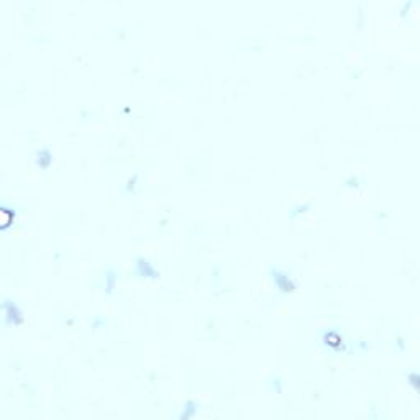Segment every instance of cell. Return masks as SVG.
<instances>
[{
  "label": "cell",
  "mask_w": 420,
  "mask_h": 420,
  "mask_svg": "<svg viewBox=\"0 0 420 420\" xmlns=\"http://www.w3.org/2000/svg\"><path fill=\"white\" fill-rule=\"evenodd\" d=\"M274 284L278 286V289L281 291V293H293V291L295 289V286H294L293 281L289 279V276L279 273V271H276L274 273Z\"/></svg>",
  "instance_id": "obj_1"
}]
</instances>
